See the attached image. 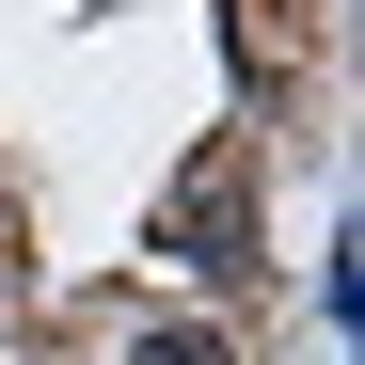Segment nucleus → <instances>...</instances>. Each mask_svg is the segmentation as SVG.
<instances>
[{
	"label": "nucleus",
	"instance_id": "f257e3e1",
	"mask_svg": "<svg viewBox=\"0 0 365 365\" xmlns=\"http://www.w3.org/2000/svg\"><path fill=\"white\" fill-rule=\"evenodd\" d=\"M159 255H175V270H207V286H222V270H255V159H238V143H222L207 175H175Z\"/></svg>",
	"mask_w": 365,
	"mask_h": 365
},
{
	"label": "nucleus",
	"instance_id": "f03ea898",
	"mask_svg": "<svg viewBox=\"0 0 365 365\" xmlns=\"http://www.w3.org/2000/svg\"><path fill=\"white\" fill-rule=\"evenodd\" d=\"M128 365H222V334H143Z\"/></svg>",
	"mask_w": 365,
	"mask_h": 365
}]
</instances>
